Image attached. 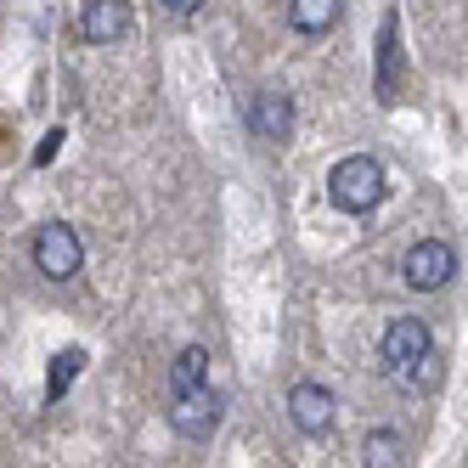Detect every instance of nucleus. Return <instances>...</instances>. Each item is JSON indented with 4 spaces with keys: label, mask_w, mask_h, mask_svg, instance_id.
Instances as JSON below:
<instances>
[{
    "label": "nucleus",
    "mask_w": 468,
    "mask_h": 468,
    "mask_svg": "<svg viewBox=\"0 0 468 468\" xmlns=\"http://www.w3.org/2000/svg\"><path fill=\"white\" fill-rule=\"evenodd\" d=\"M378 367L400 384V389H423L434 378V333L418 316H395L384 327V345H378Z\"/></svg>",
    "instance_id": "obj_1"
},
{
    "label": "nucleus",
    "mask_w": 468,
    "mask_h": 468,
    "mask_svg": "<svg viewBox=\"0 0 468 468\" xmlns=\"http://www.w3.org/2000/svg\"><path fill=\"white\" fill-rule=\"evenodd\" d=\"M327 197H333V209H345V215H367L384 197V164L378 158H345V164H333V176H327Z\"/></svg>",
    "instance_id": "obj_2"
},
{
    "label": "nucleus",
    "mask_w": 468,
    "mask_h": 468,
    "mask_svg": "<svg viewBox=\"0 0 468 468\" xmlns=\"http://www.w3.org/2000/svg\"><path fill=\"white\" fill-rule=\"evenodd\" d=\"M400 271H407V288L434 293V288H446V282H452L457 254H452V243H441V238H423V243H412V249H407Z\"/></svg>",
    "instance_id": "obj_3"
},
{
    "label": "nucleus",
    "mask_w": 468,
    "mask_h": 468,
    "mask_svg": "<svg viewBox=\"0 0 468 468\" xmlns=\"http://www.w3.org/2000/svg\"><path fill=\"white\" fill-rule=\"evenodd\" d=\"M80 260H85V249H80V231H74V226H62V220L40 226V238H35V265H40L51 282H69V277L80 271Z\"/></svg>",
    "instance_id": "obj_4"
},
{
    "label": "nucleus",
    "mask_w": 468,
    "mask_h": 468,
    "mask_svg": "<svg viewBox=\"0 0 468 468\" xmlns=\"http://www.w3.org/2000/svg\"><path fill=\"white\" fill-rule=\"evenodd\" d=\"M215 423H220V395H215L209 384L176 395V407H170V429H176V434H186V441H204Z\"/></svg>",
    "instance_id": "obj_5"
},
{
    "label": "nucleus",
    "mask_w": 468,
    "mask_h": 468,
    "mask_svg": "<svg viewBox=\"0 0 468 468\" xmlns=\"http://www.w3.org/2000/svg\"><path fill=\"white\" fill-rule=\"evenodd\" d=\"M333 389H322V384H293L288 389V418H293V429L299 434H327L333 429Z\"/></svg>",
    "instance_id": "obj_6"
},
{
    "label": "nucleus",
    "mask_w": 468,
    "mask_h": 468,
    "mask_svg": "<svg viewBox=\"0 0 468 468\" xmlns=\"http://www.w3.org/2000/svg\"><path fill=\"white\" fill-rule=\"evenodd\" d=\"M80 28L90 46H119L130 35V0H85Z\"/></svg>",
    "instance_id": "obj_7"
},
{
    "label": "nucleus",
    "mask_w": 468,
    "mask_h": 468,
    "mask_svg": "<svg viewBox=\"0 0 468 468\" xmlns=\"http://www.w3.org/2000/svg\"><path fill=\"white\" fill-rule=\"evenodd\" d=\"M249 124H254V136H265V142H288V130H293V102H288V90H277V85L254 90Z\"/></svg>",
    "instance_id": "obj_8"
},
{
    "label": "nucleus",
    "mask_w": 468,
    "mask_h": 468,
    "mask_svg": "<svg viewBox=\"0 0 468 468\" xmlns=\"http://www.w3.org/2000/svg\"><path fill=\"white\" fill-rule=\"evenodd\" d=\"M345 17V0H288V23L299 28V35H327L333 23Z\"/></svg>",
    "instance_id": "obj_9"
},
{
    "label": "nucleus",
    "mask_w": 468,
    "mask_h": 468,
    "mask_svg": "<svg viewBox=\"0 0 468 468\" xmlns=\"http://www.w3.org/2000/svg\"><path fill=\"white\" fill-rule=\"evenodd\" d=\"M204 378H209V350H204V345H186V350L176 356V367H170V395L204 389Z\"/></svg>",
    "instance_id": "obj_10"
},
{
    "label": "nucleus",
    "mask_w": 468,
    "mask_h": 468,
    "mask_svg": "<svg viewBox=\"0 0 468 468\" xmlns=\"http://www.w3.org/2000/svg\"><path fill=\"white\" fill-rule=\"evenodd\" d=\"M367 468H400V434L395 429L367 434Z\"/></svg>",
    "instance_id": "obj_11"
},
{
    "label": "nucleus",
    "mask_w": 468,
    "mask_h": 468,
    "mask_svg": "<svg viewBox=\"0 0 468 468\" xmlns=\"http://www.w3.org/2000/svg\"><path fill=\"white\" fill-rule=\"evenodd\" d=\"M197 6H204V0H164V12H176V17H192Z\"/></svg>",
    "instance_id": "obj_12"
}]
</instances>
